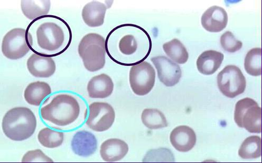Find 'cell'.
Listing matches in <instances>:
<instances>
[{"instance_id":"1","label":"cell","mask_w":262,"mask_h":163,"mask_svg":"<svg viewBox=\"0 0 262 163\" xmlns=\"http://www.w3.org/2000/svg\"><path fill=\"white\" fill-rule=\"evenodd\" d=\"M2 126L7 137L14 141H23L34 134L37 119L30 109L15 107L6 113Z\"/></svg>"},{"instance_id":"2","label":"cell","mask_w":262,"mask_h":163,"mask_svg":"<svg viewBox=\"0 0 262 163\" xmlns=\"http://www.w3.org/2000/svg\"><path fill=\"white\" fill-rule=\"evenodd\" d=\"M80 106L73 96L61 94L40 109L42 119L59 126L69 125L79 117Z\"/></svg>"},{"instance_id":"3","label":"cell","mask_w":262,"mask_h":163,"mask_svg":"<svg viewBox=\"0 0 262 163\" xmlns=\"http://www.w3.org/2000/svg\"><path fill=\"white\" fill-rule=\"evenodd\" d=\"M78 54L85 68L91 72L102 69L105 64V40L97 34H89L81 39Z\"/></svg>"},{"instance_id":"4","label":"cell","mask_w":262,"mask_h":163,"mask_svg":"<svg viewBox=\"0 0 262 163\" xmlns=\"http://www.w3.org/2000/svg\"><path fill=\"white\" fill-rule=\"evenodd\" d=\"M261 112V108L255 101L245 98L236 104L234 120L238 127L247 129L249 132L260 134Z\"/></svg>"},{"instance_id":"5","label":"cell","mask_w":262,"mask_h":163,"mask_svg":"<svg viewBox=\"0 0 262 163\" xmlns=\"http://www.w3.org/2000/svg\"><path fill=\"white\" fill-rule=\"evenodd\" d=\"M32 38L28 31L21 28H15L5 36L2 43L4 55L11 60L23 58L30 51Z\"/></svg>"},{"instance_id":"6","label":"cell","mask_w":262,"mask_h":163,"mask_svg":"<svg viewBox=\"0 0 262 163\" xmlns=\"http://www.w3.org/2000/svg\"><path fill=\"white\" fill-rule=\"evenodd\" d=\"M217 84L224 96L233 99L244 92L247 81L238 67L228 65L219 74Z\"/></svg>"},{"instance_id":"7","label":"cell","mask_w":262,"mask_h":163,"mask_svg":"<svg viewBox=\"0 0 262 163\" xmlns=\"http://www.w3.org/2000/svg\"><path fill=\"white\" fill-rule=\"evenodd\" d=\"M129 79L135 94L144 96L148 94L155 86L156 72L150 63L143 61L131 67Z\"/></svg>"},{"instance_id":"8","label":"cell","mask_w":262,"mask_h":163,"mask_svg":"<svg viewBox=\"0 0 262 163\" xmlns=\"http://www.w3.org/2000/svg\"><path fill=\"white\" fill-rule=\"evenodd\" d=\"M116 112L111 105L106 103L96 102L89 106V115L86 125L97 132H105L113 125Z\"/></svg>"},{"instance_id":"9","label":"cell","mask_w":262,"mask_h":163,"mask_svg":"<svg viewBox=\"0 0 262 163\" xmlns=\"http://www.w3.org/2000/svg\"><path fill=\"white\" fill-rule=\"evenodd\" d=\"M36 35L39 46L49 52L58 50L64 40L62 29L54 22H45L41 25L37 30Z\"/></svg>"},{"instance_id":"10","label":"cell","mask_w":262,"mask_h":163,"mask_svg":"<svg viewBox=\"0 0 262 163\" xmlns=\"http://www.w3.org/2000/svg\"><path fill=\"white\" fill-rule=\"evenodd\" d=\"M151 61L162 83L167 87H173L179 82L182 73L179 65L165 56L154 57Z\"/></svg>"},{"instance_id":"11","label":"cell","mask_w":262,"mask_h":163,"mask_svg":"<svg viewBox=\"0 0 262 163\" xmlns=\"http://www.w3.org/2000/svg\"><path fill=\"white\" fill-rule=\"evenodd\" d=\"M170 140L174 149L179 152H187L195 145L196 138L194 130L187 126L176 127L170 136Z\"/></svg>"},{"instance_id":"12","label":"cell","mask_w":262,"mask_h":163,"mask_svg":"<svg viewBox=\"0 0 262 163\" xmlns=\"http://www.w3.org/2000/svg\"><path fill=\"white\" fill-rule=\"evenodd\" d=\"M29 73L37 78H49L56 72V66L51 57H43L37 54H32L27 63Z\"/></svg>"},{"instance_id":"13","label":"cell","mask_w":262,"mask_h":163,"mask_svg":"<svg viewBox=\"0 0 262 163\" xmlns=\"http://www.w3.org/2000/svg\"><path fill=\"white\" fill-rule=\"evenodd\" d=\"M228 15L225 10L218 6L207 9L202 15V25L210 32H220L227 26Z\"/></svg>"},{"instance_id":"14","label":"cell","mask_w":262,"mask_h":163,"mask_svg":"<svg viewBox=\"0 0 262 163\" xmlns=\"http://www.w3.org/2000/svg\"><path fill=\"white\" fill-rule=\"evenodd\" d=\"M71 145L74 153L81 157L93 155L97 148V141L95 135L85 130L75 134Z\"/></svg>"},{"instance_id":"15","label":"cell","mask_w":262,"mask_h":163,"mask_svg":"<svg viewBox=\"0 0 262 163\" xmlns=\"http://www.w3.org/2000/svg\"><path fill=\"white\" fill-rule=\"evenodd\" d=\"M128 152V145L123 141L112 138L105 141L101 146L100 154L107 162L117 161L123 159Z\"/></svg>"},{"instance_id":"16","label":"cell","mask_w":262,"mask_h":163,"mask_svg":"<svg viewBox=\"0 0 262 163\" xmlns=\"http://www.w3.org/2000/svg\"><path fill=\"white\" fill-rule=\"evenodd\" d=\"M114 84L111 78L106 74L93 77L88 85V91L92 99H105L111 95Z\"/></svg>"},{"instance_id":"17","label":"cell","mask_w":262,"mask_h":163,"mask_svg":"<svg viewBox=\"0 0 262 163\" xmlns=\"http://www.w3.org/2000/svg\"><path fill=\"white\" fill-rule=\"evenodd\" d=\"M107 7L103 3L92 2L86 5L82 10V18L90 27H98L104 22Z\"/></svg>"},{"instance_id":"18","label":"cell","mask_w":262,"mask_h":163,"mask_svg":"<svg viewBox=\"0 0 262 163\" xmlns=\"http://www.w3.org/2000/svg\"><path fill=\"white\" fill-rule=\"evenodd\" d=\"M224 55L215 51L203 53L196 61L199 71L205 75L214 74L221 67L224 60Z\"/></svg>"},{"instance_id":"19","label":"cell","mask_w":262,"mask_h":163,"mask_svg":"<svg viewBox=\"0 0 262 163\" xmlns=\"http://www.w3.org/2000/svg\"><path fill=\"white\" fill-rule=\"evenodd\" d=\"M51 93V88L47 83L36 81L27 86L24 92V97L29 104L39 106Z\"/></svg>"},{"instance_id":"20","label":"cell","mask_w":262,"mask_h":163,"mask_svg":"<svg viewBox=\"0 0 262 163\" xmlns=\"http://www.w3.org/2000/svg\"><path fill=\"white\" fill-rule=\"evenodd\" d=\"M21 6L25 17L30 20H35L47 15L51 3L50 1H22Z\"/></svg>"},{"instance_id":"21","label":"cell","mask_w":262,"mask_h":163,"mask_svg":"<svg viewBox=\"0 0 262 163\" xmlns=\"http://www.w3.org/2000/svg\"><path fill=\"white\" fill-rule=\"evenodd\" d=\"M164 51L173 61L179 64L187 62L189 54L184 44L178 39H174L163 45Z\"/></svg>"},{"instance_id":"22","label":"cell","mask_w":262,"mask_h":163,"mask_svg":"<svg viewBox=\"0 0 262 163\" xmlns=\"http://www.w3.org/2000/svg\"><path fill=\"white\" fill-rule=\"evenodd\" d=\"M261 140L257 136H252L246 139L240 147L239 156L243 159H254L261 156Z\"/></svg>"},{"instance_id":"23","label":"cell","mask_w":262,"mask_h":163,"mask_svg":"<svg viewBox=\"0 0 262 163\" xmlns=\"http://www.w3.org/2000/svg\"><path fill=\"white\" fill-rule=\"evenodd\" d=\"M143 124L150 129H158L168 126L167 119L164 114L157 109H145L142 113Z\"/></svg>"},{"instance_id":"24","label":"cell","mask_w":262,"mask_h":163,"mask_svg":"<svg viewBox=\"0 0 262 163\" xmlns=\"http://www.w3.org/2000/svg\"><path fill=\"white\" fill-rule=\"evenodd\" d=\"M244 67L248 74L253 76L261 74V50L253 48L245 57Z\"/></svg>"},{"instance_id":"25","label":"cell","mask_w":262,"mask_h":163,"mask_svg":"<svg viewBox=\"0 0 262 163\" xmlns=\"http://www.w3.org/2000/svg\"><path fill=\"white\" fill-rule=\"evenodd\" d=\"M38 138L39 143L45 148L54 149L61 145L64 135L62 132L45 128L39 132Z\"/></svg>"},{"instance_id":"26","label":"cell","mask_w":262,"mask_h":163,"mask_svg":"<svg viewBox=\"0 0 262 163\" xmlns=\"http://www.w3.org/2000/svg\"><path fill=\"white\" fill-rule=\"evenodd\" d=\"M221 43L224 50L228 53H234L241 50L243 43L237 40L230 31H227L221 38Z\"/></svg>"},{"instance_id":"27","label":"cell","mask_w":262,"mask_h":163,"mask_svg":"<svg viewBox=\"0 0 262 163\" xmlns=\"http://www.w3.org/2000/svg\"><path fill=\"white\" fill-rule=\"evenodd\" d=\"M138 48V43L135 37L133 35H126L123 37L119 42L120 52L126 55L135 54Z\"/></svg>"},{"instance_id":"28","label":"cell","mask_w":262,"mask_h":163,"mask_svg":"<svg viewBox=\"0 0 262 163\" xmlns=\"http://www.w3.org/2000/svg\"><path fill=\"white\" fill-rule=\"evenodd\" d=\"M22 162H53L40 150L28 152L23 157Z\"/></svg>"}]
</instances>
